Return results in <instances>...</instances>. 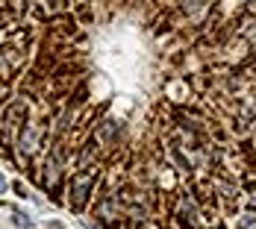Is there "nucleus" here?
I'll return each instance as SVG.
<instances>
[{"instance_id":"1","label":"nucleus","mask_w":256,"mask_h":229,"mask_svg":"<svg viewBox=\"0 0 256 229\" xmlns=\"http://www.w3.org/2000/svg\"><path fill=\"white\" fill-rule=\"evenodd\" d=\"M91 182H94V173H83V176H77V179H74V209H83Z\"/></svg>"},{"instance_id":"2","label":"nucleus","mask_w":256,"mask_h":229,"mask_svg":"<svg viewBox=\"0 0 256 229\" xmlns=\"http://www.w3.org/2000/svg\"><path fill=\"white\" fill-rule=\"evenodd\" d=\"M15 223H18V226H30V217H24V215H15Z\"/></svg>"},{"instance_id":"3","label":"nucleus","mask_w":256,"mask_h":229,"mask_svg":"<svg viewBox=\"0 0 256 229\" xmlns=\"http://www.w3.org/2000/svg\"><path fill=\"white\" fill-rule=\"evenodd\" d=\"M3 191H6V179H3V176H0V194H3Z\"/></svg>"}]
</instances>
